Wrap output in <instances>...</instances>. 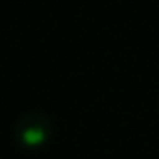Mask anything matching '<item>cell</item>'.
Returning <instances> with one entry per match:
<instances>
[{
	"mask_svg": "<svg viewBox=\"0 0 159 159\" xmlns=\"http://www.w3.org/2000/svg\"><path fill=\"white\" fill-rule=\"evenodd\" d=\"M14 142L24 151L45 147L53 135V123L43 111H26L14 123Z\"/></svg>",
	"mask_w": 159,
	"mask_h": 159,
	"instance_id": "obj_1",
	"label": "cell"
}]
</instances>
